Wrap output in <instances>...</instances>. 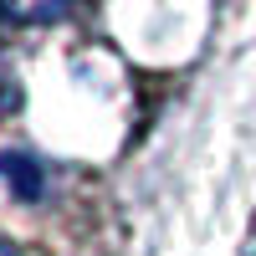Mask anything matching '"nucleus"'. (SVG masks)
Returning <instances> with one entry per match:
<instances>
[{
	"instance_id": "nucleus-1",
	"label": "nucleus",
	"mask_w": 256,
	"mask_h": 256,
	"mask_svg": "<svg viewBox=\"0 0 256 256\" xmlns=\"http://www.w3.org/2000/svg\"><path fill=\"white\" fill-rule=\"evenodd\" d=\"M0 10L16 20H56L67 10V0H0Z\"/></svg>"
},
{
	"instance_id": "nucleus-2",
	"label": "nucleus",
	"mask_w": 256,
	"mask_h": 256,
	"mask_svg": "<svg viewBox=\"0 0 256 256\" xmlns=\"http://www.w3.org/2000/svg\"><path fill=\"white\" fill-rule=\"evenodd\" d=\"M0 256H16V251H10V246H6V241H0Z\"/></svg>"
}]
</instances>
